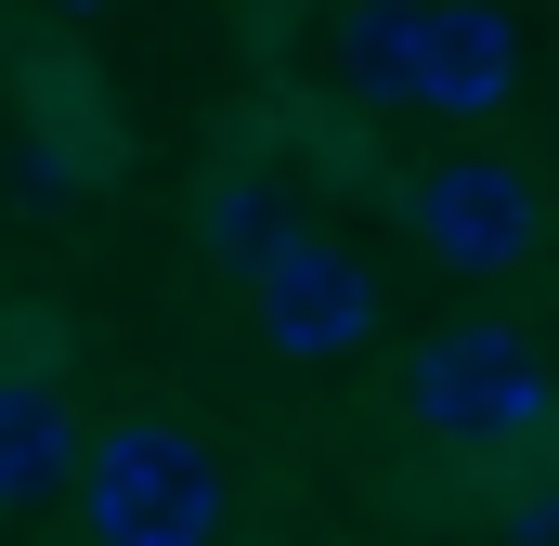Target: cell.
<instances>
[{
	"mask_svg": "<svg viewBox=\"0 0 559 546\" xmlns=\"http://www.w3.org/2000/svg\"><path fill=\"white\" fill-rule=\"evenodd\" d=\"M248 312H261V339H274L286 365H338V352L378 339V273L338 235H286L274 261L248 273Z\"/></svg>",
	"mask_w": 559,
	"mask_h": 546,
	"instance_id": "277c9868",
	"label": "cell"
},
{
	"mask_svg": "<svg viewBox=\"0 0 559 546\" xmlns=\"http://www.w3.org/2000/svg\"><path fill=\"white\" fill-rule=\"evenodd\" d=\"M521 92V26L495 0H417L404 26V105L417 118H495Z\"/></svg>",
	"mask_w": 559,
	"mask_h": 546,
	"instance_id": "5b68a950",
	"label": "cell"
},
{
	"mask_svg": "<svg viewBox=\"0 0 559 546\" xmlns=\"http://www.w3.org/2000/svg\"><path fill=\"white\" fill-rule=\"evenodd\" d=\"M286 235H312V222H299V209H286V182H209V248H222V261H274Z\"/></svg>",
	"mask_w": 559,
	"mask_h": 546,
	"instance_id": "ba28073f",
	"label": "cell"
},
{
	"mask_svg": "<svg viewBox=\"0 0 559 546\" xmlns=\"http://www.w3.org/2000/svg\"><path fill=\"white\" fill-rule=\"evenodd\" d=\"M404 222H417V248L442 273H521L547 248V182L521 156H495V143H455V156H429L404 182Z\"/></svg>",
	"mask_w": 559,
	"mask_h": 546,
	"instance_id": "3957f363",
	"label": "cell"
},
{
	"mask_svg": "<svg viewBox=\"0 0 559 546\" xmlns=\"http://www.w3.org/2000/svg\"><path fill=\"white\" fill-rule=\"evenodd\" d=\"M508 546H559V468H547V482H521V495H508Z\"/></svg>",
	"mask_w": 559,
	"mask_h": 546,
	"instance_id": "9c48e42d",
	"label": "cell"
},
{
	"mask_svg": "<svg viewBox=\"0 0 559 546\" xmlns=\"http://www.w3.org/2000/svg\"><path fill=\"white\" fill-rule=\"evenodd\" d=\"M404 416L442 455H521V442H547V416H559V365L508 312H455V325H429L417 365H404Z\"/></svg>",
	"mask_w": 559,
	"mask_h": 546,
	"instance_id": "6da1fadb",
	"label": "cell"
},
{
	"mask_svg": "<svg viewBox=\"0 0 559 546\" xmlns=\"http://www.w3.org/2000/svg\"><path fill=\"white\" fill-rule=\"evenodd\" d=\"M222 508H235L222 495V455L182 416H118L79 455V521H92V546H209Z\"/></svg>",
	"mask_w": 559,
	"mask_h": 546,
	"instance_id": "7a4b0ae2",
	"label": "cell"
},
{
	"mask_svg": "<svg viewBox=\"0 0 559 546\" xmlns=\"http://www.w3.org/2000/svg\"><path fill=\"white\" fill-rule=\"evenodd\" d=\"M66 468H79V442H66V404H52V378H0V508L52 495Z\"/></svg>",
	"mask_w": 559,
	"mask_h": 546,
	"instance_id": "8992f818",
	"label": "cell"
},
{
	"mask_svg": "<svg viewBox=\"0 0 559 546\" xmlns=\"http://www.w3.org/2000/svg\"><path fill=\"white\" fill-rule=\"evenodd\" d=\"M404 26H417V0H352L338 13V79L365 105H404Z\"/></svg>",
	"mask_w": 559,
	"mask_h": 546,
	"instance_id": "52a82bcc",
	"label": "cell"
}]
</instances>
